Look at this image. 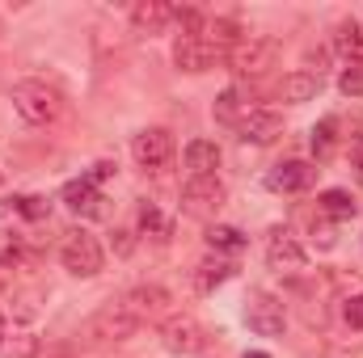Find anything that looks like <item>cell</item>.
Listing matches in <instances>:
<instances>
[{
  "label": "cell",
  "mask_w": 363,
  "mask_h": 358,
  "mask_svg": "<svg viewBox=\"0 0 363 358\" xmlns=\"http://www.w3.org/2000/svg\"><path fill=\"white\" fill-rule=\"evenodd\" d=\"M169 21H174V4H165V0H135L131 4V25L140 34H161Z\"/></svg>",
  "instance_id": "cell-15"
},
{
  "label": "cell",
  "mask_w": 363,
  "mask_h": 358,
  "mask_svg": "<svg viewBox=\"0 0 363 358\" xmlns=\"http://www.w3.org/2000/svg\"><path fill=\"white\" fill-rule=\"evenodd\" d=\"M334 51L347 59V64H363V25L355 17H342L334 25Z\"/></svg>",
  "instance_id": "cell-19"
},
{
  "label": "cell",
  "mask_w": 363,
  "mask_h": 358,
  "mask_svg": "<svg viewBox=\"0 0 363 358\" xmlns=\"http://www.w3.org/2000/svg\"><path fill=\"white\" fill-rule=\"evenodd\" d=\"M114 236H118V241H114V249H118V253H131V232L123 228V232H114Z\"/></svg>",
  "instance_id": "cell-30"
},
{
  "label": "cell",
  "mask_w": 363,
  "mask_h": 358,
  "mask_svg": "<svg viewBox=\"0 0 363 358\" xmlns=\"http://www.w3.org/2000/svg\"><path fill=\"white\" fill-rule=\"evenodd\" d=\"M131 156L140 169H165L174 161V135L165 127H148L131 139Z\"/></svg>",
  "instance_id": "cell-7"
},
{
  "label": "cell",
  "mask_w": 363,
  "mask_h": 358,
  "mask_svg": "<svg viewBox=\"0 0 363 358\" xmlns=\"http://www.w3.org/2000/svg\"><path fill=\"white\" fill-rule=\"evenodd\" d=\"M220 207H224V181L220 178H190L182 185V211L186 215L211 219Z\"/></svg>",
  "instance_id": "cell-6"
},
{
  "label": "cell",
  "mask_w": 363,
  "mask_h": 358,
  "mask_svg": "<svg viewBox=\"0 0 363 358\" xmlns=\"http://www.w3.org/2000/svg\"><path fill=\"white\" fill-rule=\"evenodd\" d=\"M342 316H347V325H351V329H363V295H355V299H347Z\"/></svg>",
  "instance_id": "cell-28"
},
{
  "label": "cell",
  "mask_w": 363,
  "mask_h": 358,
  "mask_svg": "<svg viewBox=\"0 0 363 358\" xmlns=\"http://www.w3.org/2000/svg\"><path fill=\"white\" fill-rule=\"evenodd\" d=\"M228 55L220 47H211L207 38H178L174 42V64L182 72H211L216 64H224Z\"/></svg>",
  "instance_id": "cell-10"
},
{
  "label": "cell",
  "mask_w": 363,
  "mask_h": 358,
  "mask_svg": "<svg viewBox=\"0 0 363 358\" xmlns=\"http://www.w3.org/2000/svg\"><path fill=\"white\" fill-rule=\"evenodd\" d=\"M245 325L258 333V337H279L283 329H287V312H283V304L267 295V291H254L250 299H245Z\"/></svg>",
  "instance_id": "cell-5"
},
{
  "label": "cell",
  "mask_w": 363,
  "mask_h": 358,
  "mask_svg": "<svg viewBox=\"0 0 363 358\" xmlns=\"http://www.w3.org/2000/svg\"><path fill=\"white\" fill-rule=\"evenodd\" d=\"M140 228H144L148 236H169V219L157 211V202H144V207H140Z\"/></svg>",
  "instance_id": "cell-26"
},
{
  "label": "cell",
  "mask_w": 363,
  "mask_h": 358,
  "mask_svg": "<svg viewBox=\"0 0 363 358\" xmlns=\"http://www.w3.org/2000/svg\"><path fill=\"white\" fill-rule=\"evenodd\" d=\"M135 329H140V321H135L123 304H110V308H101L97 316L85 321L81 337H85V342H123V337H131Z\"/></svg>",
  "instance_id": "cell-3"
},
{
  "label": "cell",
  "mask_w": 363,
  "mask_h": 358,
  "mask_svg": "<svg viewBox=\"0 0 363 358\" xmlns=\"http://www.w3.org/2000/svg\"><path fill=\"white\" fill-rule=\"evenodd\" d=\"M338 85H342V93H347V97H359V93H363V72H359V68L342 72V81H338Z\"/></svg>",
  "instance_id": "cell-29"
},
{
  "label": "cell",
  "mask_w": 363,
  "mask_h": 358,
  "mask_svg": "<svg viewBox=\"0 0 363 358\" xmlns=\"http://www.w3.org/2000/svg\"><path fill=\"white\" fill-rule=\"evenodd\" d=\"M321 93V76L317 72H287L283 81H279V101H287V105H300V101H313Z\"/></svg>",
  "instance_id": "cell-16"
},
{
  "label": "cell",
  "mask_w": 363,
  "mask_h": 358,
  "mask_svg": "<svg viewBox=\"0 0 363 358\" xmlns=\"http://www.w3.org/2000/svg\"><path fill=\"white\" fill-rule=\"evenodd\" d=\"M186 169H190V178H216V169H220V144L190 139L186 144Z\"/></svg>",
  "instance_id": "cell-17"
},
{
  "label": "cell",
  "mask_w": 363,
  "mask_h": 358,
  "mask_svg": "<svg viewBox=\"0 0 363 358\" xmlns=\"http://www.w3.org/2000/svg\"><path fill=\"white\" fill-rule=\"evenodd\" d=\"M0 291H4V274H0Z\"/></svg>",
  "instance_id": "cell-34"
},
{
  "label": "cell",
  "mask_w": 363,
  "mask_h": 358,
  "mask_svg": "<svg viewBox=\"0 0 363 358\" xmlns=\"http://www.w3.org/2000/svg\"><path fill=\"white\" fill-rule=\"evenodd\" d=\"M21 262H26V236L13 232V228H4L0 232V266L13 270V266H21Z\"/></svg>",
  "instance_id": "cell-24"
},
{
  "label": "cell",
  "mask_w": 363,
  "mask_h": 358,
  "mask_svg": "<svg viewBox=\"0 0 363 358\" xmlns=\"http://www.w3.org/2000/svg\"><path fill=\"white\" fill-rule=\"evenodd\" d=\"M233 278V262H224V258H207V262H199L194 266V291L199 295H211L220 282H228Z\"/></svg>",
  "instance_id": "cell-20"
},
{
  "label": "cell",
  "mask_w": 363,
  "mask_h": 358,
  "mask_svg": "<svg viewBox=\"0 0 363 358\" xmlns=\"http://www.w3.org/2000/svg\"><path fill=\"white\" fill-rule=\"evenodd\" d=\"M274 51H279L274 38H258V34H250L241 47L228 51V64H233L237 76H262V72L274 64Z\"/></svg>",
  "instance_id": "cell-8"
},
{
  "label": "cell",
  "mask_w": 363,
  "mask_h": 358,
  "mask_svg": "<svg viewBox=\"0 0 363 358\" xmlns=\"http://www.w3.org/2000/svg\"><path fill=\"white\" fill-rule=\"evenodd\" d=\"M0 181H4V178H0Z\"/></svg>",
  "instance_id": "cell-35"
},
{
  "label": "cell",
  "mask_w": 363,
  "mask_h": 358,
  "mask_svg": "<svg viewBox=\"0 0 363 358\" xmlns=\"http://www.w3.org/2000/svg\"><path fill=\"white\" fill-rule=\"evenodd\" d=\"M237 135H241L245 144H258V148H267V144H274V139L283 135V114H279V110H271V105H254V110L241 118Z\"/></svg>",
  "instance_id": "cell-11"
},
{
  "label": "cell",
  "mask_w": 363,
  "mask_h": 358,
  "mask_svg": "<svg viewBox=\"0 0 363 358\" xmlns=\"http://www.w3.org/2000/svg\"><path fill=\"white\" fill-rule=\"evenodd\" d=\"M4 337H9V325H4V316H0V346H4Z\"/></svg>",
  "instance_id": "cell-31"
},
{
  "label": "cell",
  "mask_w": 363,
  "mask_h": 358,
  "mask_svg": "<svg viewBox=\"0 0 363 358\" xmlns=\"http://www.w3.org/2000/svg\"><path fill=\"white\" fill-rule=\"evenodd\" d=\"M355 165H359V181H363V148H359V156H355Z\"/></svg>",
  "instance_id": "cell-32"
},
{
  "label": "cell",
  "mask_w": 363,
  "mask_h": 358,
  "mask_svg": "<svg viewBox=\"0 0 363 358\" xmlns=\"http://www.w3.org/2000/svg\"><path fill=\"white\" fill-rule=\"evenodd\" d=\"M250 89L245 85H233L216 97V122H228V127H241V118L250 114Z\"/></svg>",
  "instance_id": "cell-18"
},
{
  "label": "cell",
  "mask_w": 363,
  "mask_h": 358,
  "mask_svg": "<svg viewBox=\"0 0 363 358\" xmlns=\"http://www.w3.org/2000/svg\"><path fill=\"white\" fill-rule=\"evenodd\" d=\"M118 304H123V308L144 325V321H152V316H165V312H169V304H174V295H169L161 282H140V287H131Z\"/></svg>",
  "instance_id": "cell-9"
},
{
  "label": "cell",
  "mask_w": 363,
  "mask_h": 358,
  "mask_svg": "<svg viewBox=\"0 0 363 358\" xmlns=\"http://www.w3.org/2000/svg\"><path fill=\"white\" fill-rule=\"evenodd\" d=\"M9 101H13L17 118L30 122V127H51L64 114V97L51 89L47 81H17L13 93H9Z\"/></svg>",
  "instance_id": "cell-1"
},
{
  "label": "cell",
  "mask_w": 363,
  "mask_h": 358,
  "mask_svg": "<svg viewBox=\"0 0 363 358\" xmlns=\"http://www.w3.org/2000/svg\"><path fill=\"white\" fill-rule=\"evenodd\" d=\"M157 333H161V346L169 354H199V350H207V329L194 316H165Z\"/></svg>",
  "instance_id": "cell-4"
},
{
  "label": "cell",
  "mask_w": 363,
  "mask_h": 358,
  "mask_svg": "<svg viewBox=\"0 0 363 358\" xmlns=\"http://www.w3.org/2000/svg\"><path fill=\"white\" fill-rule=\"evenodd\" d=\"M313 181H317V165H308V161H283V165H274L271 173H267V190H274V194H300Z\"/></svg>",
  "instance_id": "cell-13"
},
{
  "label": "cell",
  "mask_w": 363,
  "mask_h": 358,
  "mask_svg": "<svg viewBox=\"0 0 363 358\" xmlns=\"http://www.w3.org/2000/svg\"><path fill=\"white\" fill-rule=\"evenodd\" d=\"M17 211H21L26 219H47V215H51V202L38 198V194H26V198H17Z\"/></svg>",
  "instance_id": "cell-27"
},
{
  "label": "cell",
  "mask_w": 363,
  "mask_h": 358,
  "mask_svg": "<svg viewBox=\"0 0 363 358\" xmlns=\"http://www.w3.org/2000/svg\"><path fill=\"white\" fill-rule=\"evenodd\" d=\"M60 202H64L72 215H81V219H101V215H106V198H101V190H97L89 178L68 181V185L60 190Z\"/></svg>",
  "instance_id": "cell-12"
},
{
  "label": "cell",
  "mask_w": 363,
  "mask_h": 358,
  "mask_svg": "<svg viewBox=\"0 0 363 358\" xmlns=\"http://www.w3.org/2000/svg\"><path fill=\"white\" fill-rule=\"evenodd\" d=\"M334 148H338V118H321L313 127V156L317 161H330Z\"/></svg>",
  "instance_id": "cell-22"
},
{
  "label": "cell",
  "mask_w": 363,
  "mask_h": 358,
  "mask_svg": "<svg viewBox=\"0 0 363 358\" xmlns=\"http://www.w3.org/2000/svg\"><path fill=\"white\" fill-rule=\"evenodd\" d=\"M38 350H43V342L34 333H13V337H4L0 358H38Z\"/></svg>",
  "instance_id": "cell-25"
},
{
  "label": "cell",
  "mask_w": 363,
  "mask_h": 358,
  "mask_svg": "<svg viewBox=\"0 0 363 358\" xmlns=\"http://www.w3.org/2000/svg\"><path fill=\"white\" fill-rule=\"evenodd\" d=\"M317 211H321L325 219H355L359 202H355L347 190H325V194L317 198Z\"/></svg>",
  "instance_id": "cell-21"
},
{
  "label": "cell",
  "mask_w": 363,
  "mask_h": 358,
  "mask_svg": "<svg viewBox=\"0 0 363 358\" xmlns=\"http://www.w3.org/2000/svg\"><path fill=\"white\" fill-rule=\"evenodd\" d=\"M60 262H64L68 274H77V278H93V274H101L106 253H101V245H97L93 232H85V228H68L64 241H60Z\"/></svg>",
  "instance_id": "cell-2"
},
{
  "label": "cell",
  "mask_w": 363,
  "mask_h": 358,
  "mask_svg": "<svg viewBox=\"0 0 363 358\" xmlns=\"http://www.w3.org/2000/svg\"><path fill=\"white\" fill-rule=\"evenodd\" d=\"M207 245H211V249H224V253H241V249H245V236H241V228L211 224V228H207Z\"/></svg>",
  "instance_id": "cell-23"
},
{
  "label": "cell",
  "mask_w": 363,
  "mask_h": 358,
  "mask_svg": "<svg viewBox=\"0 0 363 358\" xmlns=\"http://www.w3.org/2000/svg\"><path fill=\"white\" fill-rule=\"evenodd\" d=\"M245 358H271V354H262V350H250V354H245Z\"/></svg>",
  "instance_id": "cell-33"
},
{
  "label": "cell",
  "mask_w": 363,
  "mask_h": 358,
  "mask_svg": "<svg viewBox=\"0 0 363 358\" xmlns=\"http://www.w3.org/2000/svg\"><path fill=\"white\" fill-rule=\"evenodd\" d=\"M267 266L274 274H296V270H304V249H300V241L291 236V232H271V241H267Z\"/></svg>",
  "instance_id": "cell-14"
}]
</instances>
